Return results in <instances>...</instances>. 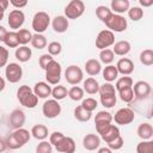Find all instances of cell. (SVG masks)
Masks as SVG:
<instances>
[{"label": "cell", "mask_w": 153, "mask_h": 153, "mask_svg": "<svg viewBox=\"0 0 153 153\" xmlns=\"http://www.w3.org/2000/svg\"><path fill=\"white\" fill-rule=\"evenodd\" d=\"M30 139H31V133L22 127L14 129V131L6 139V146L10 149H18L22 148L25 143H27Z\"/></svg>", "instance_id": "6da1fadb"}, {"label": "cell", "mask_w": 153, "mask_h": 153, "mask_svg": "<svg viewBox=\"0 0 153 153\" xmlns=\"http://www.w3.org/2000/svg\"><path fill=\"white\" fill-rule=\"evenodd\" d=\"M17 99L20 105L27 109H33L38 104V97L33 93L32 88L27 85H22L17 91Z\"/></svg>", "instance_id": "7a4b0ae2"}, {"label": "cell", "mask_w": 153, "mask_h": 153, "mask_svg": "<svg viewBox=\"0 0 153 153\" xmlns=\"http://www.w3.org/2000/svg\"><path fill=\"white\" fill-rule=\"evenodd\" d=\"M45 79L47 82L50 85H57L61 80V74H62V67L56 60H51L47 67H45Z\"/></svg>", "instance_id": "3957f363"}, {"label": "cell", "mask_w": 153, "mask_h": 153, "mask_svg": "<svg viewBox=\"0 0 153 153\" xmlns=\"http://www.w3.org/2000/svg\"><path fill=\"white\" fill-rule=\"evenodd\" d=\"M104 24H105V26H106L109 30H111L112 32H123V31H126L127 27H128V22H127V19H126L123 16L118 14V13H111L110 17L105 20Z\"/></svg>", "instance_id": "277c9868"}, {"label": "cell", "mask_w": 153, "mask_h": 153, "mask_svg": "<svg viewBox=\"0 0 153 153\" xmlns=\"http://www.w3.org/2000/svg\"><path fill=\"white\" fill-rule=\"evenodd\" d=\"M50 24V17L47 12H43V11H39L37 13H35L33 18H32V23H31V26L35 32L37 33H43L48 26Z\"/></svg>", "instance_id": "5b68a950"}, {"label": "cell", "mask_w": 153, "mask_h": 153, "mask_svg": "<svg viewBox=\"0 0 153 153\" xmlns=\"http://www.w3.org/2000/svg\"><path fill=\"white\" fill-rule=\"evenodd\" d=\"M85 12V4L81 0H71L65 7V17L67 19H76Z\"/></svg>", "instance_id": "8992f818"}, {"label": "cell", "mask_w": 153, "mask_h": 153, "mask_svg": "<svg viewBox=\"0 0 153 153\" xmlns=\"http://www.w3.org/2000/svg\"><path fill=\"white\" fill-rule=\"evenodd\" d=\"M112 120L118 126H127L135 120V114L130 108H121L115 112Z\"/></svg>", "instance_id": "52a82bcc"}, {"label": "cell", "mask_w": 153, "mask_h": 153, "mask_svg": "<svg viewBox=\"0 0 153 153\" xmlns=\"http://www.w3.org/2000/svg\"><path fill=\"white\" fill-rule=\"evenodd\" d=\"M5 76L6 80L11 84H16L18 82L22 76H23V68L19 63L17 62H10L8 65H6L5 68Z\"/></svg>", "instance_id": "ba28073f"}, {"label": "cell", "mask_w": 153, "mask_h": 153, "mask_svg": "<svg viewBox=\"0 0 153 153\" xmlns=\"http://www.w3.org/2000/svg\"><path fill=\"white\" fill-rule=\"evenodd\" d=\"M61 111H62V109H61L59 100H56L54 98L45 100L42 105V114L47 118H55L61 114Z\"/></svg>", "instance_id": "9c48e42d"}, {"label": "cell", "mask_w": 153, "mask_h": 153, "mask_svg": "<svg viewBox=\"0 0 153 153\" xmlns=\"http://www.w3.org/2000/svg\"><path fill=\"white\" fill-rule=\"evenodd\" d=\"M114 43H115V33L111 30H109V29L102 30L97 35V38H96V48H98L99 50L105 49V48H109Z\"/></svg>", "instance_id": "30bf717a"}, {"label": "cell", "mask_w": 153, "mask_h": 153, "mask_svg": "<svg viewBox=\"0 0 153 153\" xmlns=\"http://www.w3.org/2000/svg\"><path fill=\"white\" fill-rule=\"evenodd\" d=\"M82 78H84V73H82L81 68L76 65H71L65 71V79L71 85L80 84L82 81Z\"/></svg>", "instance_id": "8fae6325"}, {"label": "cell", "mask_w": 153, "mask_h": 153, "mask_svg": "<svg viewBox=\"0 0 153 153\" xmlns=\"http://www.w3.org/2000/svg\"><path fill=\"white\" fill-rule=\"evenodd\" d=\"M24 22H25V14L19 8L11 11L7 17L8 26H10V29H13V30H19L23 26Z\"/></svg>", "instance_id": "7c38bea8"}, {"label": "cell", "mask_w": 153, "mask_h": 153, "mask_svg": "<svg viewBox=\"0 0 153 153\" xmlns=\"http://www.w3.org/2000/svg\"><path fill=\"white\" fill-rule=\"evenodd\" d=\"M131 88L134 92V98H136V99H146L151 94V91H152L151 85L143 80L136 81L134 84V86H131Z\"/></svg>", "instance_id": "4fadbf2b"}, {"label": "cell", "mask_w": 153, "mask_h": 153, "mask_svg": "<svg viewBox=\"0 0 153 153\" xmlns=\"http://www.w3.org/2000/svg\"><path fill=\"white\" fill-rule=\"evenodd\" d=\"M8 121H10V126H11L13 129L22 128V127L25 124V121H26L25 112H24L23 110H20V109H14V110L10 114Z\"/></svg>", "instance_id": "5bb4252c"}, {"label": "cell", "mask_w": 153, "mask_h": 153, "mask_svg": "<svg viewBox=\"0 0 153 153\" xmlns=\"http://www.w3.org/2000/svg\"><path fill=\"white\" fill-rule=\"evenodd\" d=\"M55 149L61 153H73L75 151V142L69 136H63L55 146Z\"/></svg>", "instance_id": "9a60e30c"}, {"label": "cell", "mask_w": 153, "mask_h": 153, "mask_svg": "<svg viewBox=\"0 0 153 153\" xmlns=\"http://www.w3.org/2000/svg\"><path fill=\"white\" fill-rule=\"evenodd\" d=\"M116 68H117V72L118 74H122V75H130L133 72H134V63L128 57H122L117 61L116 63Z\"/></svg>", "instance_id": "2e32d148"}, {"label": "cell", "mask_w": 153, "mask_h": 153, "mask_svg": "<svg viewBox=\"0 0 153 153\" xmlns=\"http://www.w3.org/2000/svg\"><path fill=\"white\" fill-rule=\"evenodd\" d=\"M32 91L38 98L45 99L51 94V86H50V84H48L45 81H38L35 84Z\"/></svg>", "instance_id": "e0dca14e"}, {"label": "cell", "mask_w": 153, "mask_h": 153, "mask_svg": "<svg viewBox=\"0 0 153 153\" xmlns=\"http://www.w3.org/2000/svg\"><path fill=\"white\" fill-rule=\"evenodd\" d=\"M82 146L87 151H96L100 146V136L97 134H86L82 139Z\"/></svg>", "instance_id": "ac0fdd59"}, {"label": "cell", "mask_w": 153, "mask_h": 153, "mask_svg": "<svg viewBox=\"0 0 153 153\" xmlns=\"http://www.w3.org/2000/svg\"><path fill=\"white\" fill-rule=\"evenodd\" d=\"M121 134H120V129H118V127L117 126H115V124H109L100 134H99V136H100V140H103V141H105V143H108V142H110V141H112L114 139H116L117 136H120Z\"/></svg>", "instance_id": "d6986e66"}, {"label": "cell", "mask_w": 153, "mask_h": 153, "mask_svg": "<svg viewBox=\"0 0 153 153\" xmlns=\"http://www.w3.org/2000/svg\"><path fill=\"white\" fill-rule=\"evenodd\" d=\"M51 26H53V30L55 32L63 33V32L67 31V29L69 26V23H68V19L65 16H56L51 22Z\"/></svg>", "instance_id": "ffe728a7"}, {"label": "cell", "mask_w": 153, "mask_h": 153, "mask_svg": "<svg viewBox=\"0 0 153 153\" xmlns=\"http://www.w3.org/2000/svg\"><path fill=\"white\" fill-rule=\"evenodd\" d=\"M85 71L90 76H96L102 72V63L96 59H90L85 62Z\"/></svg>", "instance_id": "44dd1931"}, {"label": "cell", "mask_w": 153, "mask_h": 153, "mask_svg": "<svg viewBox=\"0 0 153 153\" xmlns=\"http://www.w3.org/2000/svg\"><path fill=\"white\" fill-rule=\"evenodd\" d=\"M136 134L141 140H151L153 137V127H152V124L148 123V122L141 123L137 127Z\"/></svg>", "instance_id": "7402d4cb"}, {"label": "cell", "mask_w": 153, "mask_h": 153, "mask_svg": "<svg viewBox=\"0 0 153 153\" xmlns=\"http://www.w3.org/2000/svg\"><path fill=\"white\" fill-rule=\"evenodd\" d=\"M130 7V2L129 0H111L110 4V8L112 12L122 14L124 12H127Z\"/></svg>", "instance_id": "603a6c76"}, {"label": "cell", "mask_w": 153, "mask_h": 153, "mask_svg": "<svg viewBox=\"0 0 153 153\" xmlns=\"http://www.w3.org/2000/svg\"><path fill=\"white\" fill-rule=\"evenodd\" d=\"M114 48H112V51L115 55H118V56H124L127 55L130 49H131V45L128 41H118L116 43L112 44Z\"/></svg>", "instance_id": "cb8c5ba5"}, {"label": "cell", "mask_w": 153, "mask_h": 153, "mask_svg": "<svg viewBox=\"0 0 153 153\" xmlns=\"http://www.w3.org/2000/svg\"><path fill=\"white\" fill-rule=\"evenodd\" d=\"M102 75H103V79L108 82H112L115 81L117 78H118V72H117V68L116 66L114 65H106L104 67V69L102 71Z\"/></svg>", "instance_id": "d4e9b609"}, {"label": "cell", "mask_w": 153, "mask_h": 153, "mask_svg": "<svg viewBox=\"0 0 153 153\" xmlns=\"http://www.w3.org/2000/svg\"><path fill=\"white\" fill-rule=\"evenodd\" d=\"M14 56H16V59H17L19 62H27V61L31 59V56H32L31 48H29V47H26V45H20L19 48L16 49Z\"/></svg>", "instance_id": "484cf974"}, {"label": "cell", "mask_w": 153, "mask_h": 153, "mask_svg": "<svg viewBox=\"0 0 153 153\" xmlns=\"http://www.w3.org/2000/svg\"><path fill=\"white\" fill-rule=\"evenodd\" d=\"M31 136L35 137L36 140H45L48 137V128L44 126V124H35L31 130Z\"/></svg>", "instance_id": "4316f807"}, {"label": "cell", "mask_w": 153, "mask_h": 153, "mask_svg": "<svg viewBox=\"0 0 153 153\" xmlns=\"http://www.w3.org/2000/svg\"><path fill=\"white\" fill-rule=\"evenodd\" d=\"M82 86H84V92H86L88 94H96V93H98L99 82L93 76H90L86 80H84V85Z\"/></svg>", "instance_id": "83f0119b"}, {"label": "cell", "mask_w": 153, "mask_h": 153, "mask_svg": "<svg viewBox=\"0 0 153 153\" xmlns=\"http://www.w3.org/2000/svg\"><path fill=\"white\" fill-rule=\"evenodd\" d=\"M74 117L76 121L79 122H88L92 117V112L84 109L81 105H78L75 109H74Z\"/></svg>", "instance_id": "f1b7e54d"}, {"label": "cell", "mask_w": 153, "mask_h": 153, "mask_svg": "<svg viewBox=\"0 0 153 153\" xmlns=\"http://www.w3.org/2000/svg\"><path fill=\"white\" fill-rule=\"evenodd\" d=\"M31 45L35 48V49H38V50H41V49H44L45 47H47V37L43 35V33H33L32 35V37H31Z\"/></svg>", "instance_id": "f546056e"}, {"label": "cell", "mask_w": 153, "mask_h": 153, "mask_svg": "<svg viewBox=\"0 0 153 153\" xmlns=\"http://www.w3.org/2000/svg\"><path fill=\"white\" fill-rule=\"evenodd\" d=\"M6 47L8 48H17L19 45V42H18V36H17V32L16 31H7L4 41Z\"/></svg>", "instance_id": "4dcf8cb0"}, {"label": "cell", "mask_w": 153, "mask_h": 153, "mask_svg": "<svg viewBox=\"0 0 153 153\" xmlns=\"http://www.w3.org/2000/svg\"><path fill=\"white\" fill-rule=\"evenodd\" d=\"M50 96H53V98L56 99V100H62L68 96V90L62 85H57L54 88H51V94Z\"/></svg>", "instance_id": "1f68e13d"}, {"label": "cell", "mask_w": 153, "mask_h": 153, "mask_svg": "<svg viewBox=\"0 0 153 153\" xmlns=\"http://www.w3.org/2000/svg\"><path fill=\"white\" fill-rule=\"evenodd\" d=\"M115 59V54L111 49L109 48H105V49H102L100 53H99V60L104 65H110Z\"/></svg>", "instance_id": "d6a6232c"}, {"label": "cell", "mask_w": 153, "mask_h": 153, "mask_svg": "<svg viewBox=\"0 0 153 153\" xmlns=\"http://www.w3.org/2000/svg\"><path fill=\"white\" fill-rule=\"evenodd\" d=\"M111 13H112L111 8H109V7L104 6V5H100V6H98V7L96 8V17H97L100 22H103V23H105V20L110 17Z\"/></svg>", "instance_id": "836d02e7"}, {"label": "cell", "mask_w": 153, "mask_h": 153, "mask_svg": "<svg viewBox=\"0 0 153 153\" xmlns=\"http://www.w3.org/2000/svg\"><path fill=\"white\" fill-rule=\"evenodd\" d=\"M140 62L143 66H152L153 65V50L152 49H145L140 53Z\"/></svg>", "instance_id": "e575fe53"}, {"label": "cell", "mask_w": 153, "mask_h": 153, "mask_svg": "<svg viewBox=\"0 0 153 153\" xmlns=\"http://www.w3.org/2000/svg\"><path fill=\"white\" fill-rule=\"evenodd\" d=\"M68 97L74 100V102H78V100H81L84 98V88H81L80 86H76V85H73V87H71L68 90Z\"/></svg>", "instance_id": "d590c367"}, {"label": "cell", "mask_w": 153, "mask_h": 153, "mask_svg": "<svg viewBox=\"0 0 153 153\" xmlns=\"http://www.w3.org/2000/svg\"><path fill=\"white\" fill-rule=\"evenodd\" d=\"M17 36H18V42L22 45H26L29 42H31V37L32 33L27 30V29H19L17 31Z\"/></svg>", "instance_id": "8d00e7d4"}, {"label": "cell", "mask_w": 153, "mask_h": 153, "mask_svg": "<svg viewBox=\"0 0 153 153\" xmlns=\"http://www.w3.org/2000/svg\"><path fill=\"white\" fill-rule=\"evenodd\" d=\"M131 86H133V79L128 75H123V76L116 79V85H115L116 91L123 90L126 87H131Z\"/></svg>", "instance_id": "74e56055"}, {"label": "cell", "mask_w": 153, "mask_h": 153, "mask_svg": "<svg viewBox=\"0 0 153 153\" xmlns=\"http://www.w3.org/2000/svg\"><path fill=\"white\" fill-rule=\"evenodd\" d=\"M137 153H153V141L152 140H142L136 146Z\"/></svg>", "instance_id": "f35d334b"}, {"label": "cell", "mask_w": 153, "mask_h": 153, "mask_svg": "<svg viewBox=\"0 0 153 153\" xmlns=\"http://www.w3.org/2000/svg\"><path fill=\"white\" fill-rule=\"evenodd\" d=\"M127 12H128L129 19H131L133 22H139L143 17V10L141 7H137V6L129 7V10Z\"/></svg>", "instance_id": "ab89813d"}, {"label": "cell", "mask_w": 153, "mask_h": 153, "mask_svg": "<svg viewBox=\"0 0 153 153\" xmlns=\"http://www.w3.org/2000/svg\"><path fill=\"white\" fill-rule=\"evenodd\" d=\"M112 121V115L109 112V111H98L94 116V124L96 123H111Z\"/></svg>", "instance_id": "60d3db41"}, {"label": "cell", "mask_w": 153, "mask_h": 153, "mask_svg": "<svg viewBox=\"0 0 153 153\" xmlns=\"http://www.w3.org/2000/svg\"><path fill=\"white\" fill-rule=\"evenodd\" d=\"M117 92H118L120 99L122 102H124V103H130L134 99V92H133V88L131 87H126V88L120 90Z\"/></svg>", "instance_id": "b9f144b4"}, {"label": "cell", "mask_w": 153, "mask_h": 153, "mask_svg": "<svg viewBox=\"0 0 153 153\" xmlns=\"http://www.w3.org/2000/svg\"><path fill=\"white\" fill-rule=\"evenodd\" d=\"M116 88L115 86L111 84V82H105L103 85H99V90H98V93L99 96H109V94H116Z\"/></svg>", "instance_id": "7bdbcfd3"}, {"label": "cell", "mask_w": 153, "mask_h": 153, "mask_svg": "<svg viewBox=\"0 0 153 153\" xmlns=\"http://www.w3.org/2000/svg\"><path fill=\"white\" fill-rule=\"evenodd\" d=\"M100 97V103L104 108H112L116 105V102H117V97L116 94H109V96H99Z\"/></svg>", "instance_id": "ee69618b"}, {"label": "cell", "mask_w": 153, "mask_h": 153, "mask_svg": "<svg viewBox=\"0 0 153 153\" xmlns=\"http://www.w3.org/2000/svg\"><path fill=\"white\" fill-rule=\"evenodd\" d=\"M36 152L37 153H51L53 152V145L49 141L41 140V142L36 147Z\"/></svg>", "instance_id": "f6af8a7d"}, {"label": "cell", "mask_w": 153, "mask_h": 153, "mask_svg": "<svg viewBox=\"0 0 153 153\" xmlns=\"http://www.w3.org/2000/svg\"><path fill=\"white\" fill-rule=\"evenodd\" d=\"M61 51H62V45L60 42L54 41L48 44V54H50L51 56H56V55L61 54Z\"/></svg>", "instance_id": "bcb514c9"}, {"label": "cell", "mask_w": 153, "mask_h": 153, "mask_svg": "<svg viewBox=\"0 0 153 153\" xmlns=\"http://www.w3.org/2000/svg\"><path fill=\"white\" fill-rule=\"evenodd\" d=\"M81 106L84 108V109H86V110H88V111H94L96 109H97V106H98V102L94 99V98H86V99H82V102H81Z\"/></svg>", "instance_id": "7dc6e473"}, {"label": "cell", "mask_w": 153, "mask_h": 153, "mask_svg": "<svg viewBox=\"0 0 153 153\" xmlns=\"http://www.w3.org/2000/svg\"><path fill=\"white\" fill-rule=\"evenodd\" d=\"M123 143H124V140H123V137L120 135V136H117L116 139H114L112 141L108 142L106 145H108V147H109L111 151H118V149H121V148L123 147Z\"/></svg>", "instance_id": "c3c4849f"}, {"label": "cell", "mask_w": 153, "mask_h": 153, "mask_svg": "<svg viewBox=\"0 0 153 153\" xmlns=\"http://www.w3.org/2000/svg\"><path fill=\"white\" fill-rule=\"evenodd\" d=\"M54 57L50 55V54H43V55H41L39 56V59H38V65H39V67L42 68V69H45V67H47V65L53 60Z\"/></svg>", "instance_id": "681fc988"}, {"label": "cell", "mask_w": 153, "mask_h": 153, "mask_svg": "<svg viewBox=\"0 0 153 153\" xmlns=\"http://www.w3.org/2000/svg\"><path fill=\"white\" fill-rule=\"evenodd\" d=\"M7 61H8V50L0 45V68L1 67H5L7 65Z\"/></svg>", "instance_id": "f907efd6"}, {"label": "cell", "mask_w": 153, "mask_h": 153, "mask_svg": "<svg viewBox=\"0 0 153 153\" xmlns=\"http://www.w3.org/2000/svg\"><path fill=\"white\" fill-rule=\"evenodd\" d=\"M63 136H65L63 133H61V131H54V133H51L50 136H49V142H50L53 146H55Z\"/></svg>", "instance_id": "816d5d0a"}, {"label": "cell", "mask_w": 153, "mask_h": 153, "mask_svg": "<svg viewBox=\"0 0 153 153\" xmlns=\"http://www.w3.org/2000/svg\"><path fill=\"white\" fill-rule=\"evenodd\" d=\"M10 4L16 8H23L27 5V0H10Z\"/></svg>", "instance_id": "f5cc1de1"}, {"label": "cell", "mask_w": 153, "mask_h": 153, "mask_svg": "<svg viewBox=\"0 0 153 153\" xmlns=\"http://www.w3.org/2000/svg\"><path fill=\"white\" fill-rule=\"evenodd\" d=\"M139 2L142 7H151L153 5V0H139Z\"/></svg>", "instance_id": "db71d44e"}, {"label": "cell", "mask_w": 153, "mask_h": 153, "mask_svg": "<svg viewBox=\"0 0 153 153\" xmlns=\"http://www.w3.org/2000/svg\"><path fill=\"white\" fill-rule=\"evenodd\" d=\"M6 33H7V30H6L2 25H0V42H2V41H4V38H5Z\"/></svg>", "instance_id": "11a10c76"}, {"label": "cell", "mask_w": 153, "mask_h": 153, "mask_svg": "<svg viewBox=\"0 0 153 153\" xmlns=\"http://www.w3.org/2000/svg\"><path fill=\"white\" fill-rule=\"evenodd\" d=\"M6 148H7V146H6V140L0 139V152H4Z\"/></svg>", "instance_id": "9f6ffc18"}, {"label": "cell", "mask_w": 153, "mask_h": 153, "mask_svg": "<svg viewBox=\"0 0 153 153\" xmlns=\"http://www.w3.org/2000/svg\"><path fill=\"white\" fill-rule=\"evenodd\" d=\"M97 151H98V153H111V149L109 148V147H103V148H97Z\"/></svg>", "instance_id": "6f0895ef"}, {"label": "cell", "mask_w": 153, "mask_h": 153, "mask_svg": "<svg viewBox=\"0 0 153 153\" xmlns=\"http://www.w3.org/2000/svg\"><path fill=\"white\" fill-rule=\"evenodd\" d=\"M0 5L6 10L8 7V5H10V0H0Z\"/></svg>", "instance_id": "680465c9"}, {"label": "cell", "mask_w": 153, "mask_h": 153, "mask_svg": "<svg viewBox=\"0 0 153 153\" xmlns=\"http://www.w3.org/2000/svg\"><path fill=\"white\" fill-rule=\"evenodd\" d=\"M5 86H6V82H5V79L0 76V92H1V91H4V88H5Z\"/></svg>", "instance_id": "91938a15"}, {"label": "cell", "mask_w": 153, "mask_h": 153, "mask_svg": "<svg viewBox=\"0 0 153 153\" xmlns=\"http://www.w3.org/2000/svg\"><path fill=\"white\" fill-rule=\"evenodd\" d=\"M4 16H5V8L0 5V22L4 19Z\"/></svg>", "instance_id": "94428289"}]
</instances>
